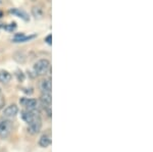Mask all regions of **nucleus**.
Listing matches in <instances>:
<instances>
[{
	"label": "nucleus",
	"instance_id": "obj_1",
	"mask_svg": "<svg viewBox=\"0 0 153 152\" xmlns=\"http://www.w3.org/2000/svg\"><path fill=\"white\" fill-rule=\"evenodd\" d=\"M49 70H50V61L46 58H42L34 65V72L38 76L46 75Z\"/></svg>",
	"mask_w": 153,
	"mask_h": 152
},
{
	"label": "nucleus",
	"instance_id": "obj_2",
	"mask_svg": "<svg viewBox=\"0 0 153 152\" xmlns=\"http://www.w3.org/2000/svg\"><path fill=\"white\" fill-rule=\"evenodd\" d=\"M12 131V124L8 119L0 121V138L7 139Z\"/></svg>",
	"mask_w": 153,
	"mask_h": 152
},
{
	"label": "nucleus",
	"instance_id": "obj_3",
	"mask_svg": "<svg viewBox=\"0 0 153 152\" xmlns=\"http://www.w3.org/2000/svg\"><path fill=\"white\" fill-rule=\"evenodd\" d=\"M21 104L25 107V109L27 110H31V111H34V110H38L39 107V102L37 101L34 98H22L19 100Z\"/></svg>",
	"mask_w": 153,
	"mask_h": 152
},
{
	"label": "nucleus",
	"instance_id": "obj_4",
	"mask_svg": "<svg viewBox=\"0 0 153 152\" xmlns=\"http://www.w3.org/2000/svg\"><path fill=\"white\" fill-rule=\"evenodd\" d=\"M21 116H22V119H23L24 121L29 125L30 122H32L34 119H36L37 117L40 116V114H39V112L37 111V110L31 111V110L24 109V110H22V111H21Z\"/></svg>",
	"mask_w": 153,
	"mask_h": 152
},
{
	"label": "nucleus",
	"instance_id": "obj_5",
	"mask_svg": "<svg viewBox=\"0 0 153 152\" xmlns=\"http://www.w3.org/2000/svg\"><path fill=\"white\" fill-rule=\"evenodd\" d=\"M41 128H42V119H41V117L39 116L29 124L28 132H29V134H31V135H37L40 133Z\"/></svg>",
	"mask_w": 153,
	"mask_h": 152
},
{
	"label": "nucleus",
	"instance_id": "obj_6",
	"mask_svg": "<svg viewBox=\"0 0 153 152\" xmlns=\"http://www.w3.org/2000/svg\"><path fill=\"white\" fill-rule=\"evenodd\" d=\"M18 113H19V107L16 104H11L3 109V116L8 117V119H12V117L16 116Z\"/></svg>",
	"mask_w": 153,
	"mask_h": 152
},
{
	"label": "nucleus",
	"instance_id": "obj_7",
	"mask_svg": "<svg viewBox=\"0 0 153 152\" xmlns=\"http://www.w3.org/2000/svg\"><path fill=\"white\" fill-rule=\"evenodd\" d=\"M41 103L43 105L44 109H49L51 108V103H52V96H51V93H45L43 92L40 97Z\"/></svg>",
	"mask_w": 153,
	"mask_h": 152
},
{
	"label": "nucleus",
	"instance_id": "obj_8",
	"mask_svg": "<svg viewBox=\"0 0 153 152\" xmlns=\"http://www.w3.org/2000/svg\"><path fill=\"white\" fill-rule=\"evenodd\" d=\"M36 38V35H31V36H26L25 34H16L14 35V38L12 39V42L13 43H24V42H28V41L32 40V39Z\"/></svg>",
	"mask_w": 153,
	"mask_h": 152
},
{
	"label": "nucleus",
	"instance_id": "obj_9",
	"mask_svg": "<svg viewBox=\"0 0 153 152\" xmlns=\"http://www.w3.org/2000/svg\"><path fill=\"white\" fill-rule=\"evenodd\" d=\"M40 89L42 90V92H45V93H51V90H52V85H51V80H50V79L42 80L41 82H40Z\"/></svg>",
	"mask_w": 153,
	"mask_h": 152
},
{
	"label": "nucleus",
	"instance_id": "obj_10",
	"mask_svg": "<svg viewBox=\"0 0 153 152\" xmlns=\"http://www.w3.org/2000/svg\"><path fill=\"white\" fill-rule=\"evenodd\" d=\"M51 144V137L50 135L48 134H44L42 135L39 139V146L40 147H43V148H46V147L50 146Z\"/></svg>",
	"mask_w": 153,
	"mask_h": 152
},
{
	"label": "nucleus",
	"instance_id": "obj_11",
	"mask_svg": "<svg viewBox=\"0 0 153 152\" xmlns=\"http://www.w3.org/2000/svg\"><path fill=\"white\" fill-rule=\"evenodd\" d=\"M9 12H10L11 14H13V16L21 18L22 19H24V21H26V22L29 21V16L24 10H22V9H19V8H11L10 10H9Z\"/></svg>",
	"mask_w": 153,
	"mask_h": 152
},
{
	"label": "nucleus",
	"instance_id": "obj_12",
	"mask_svg": "<svg viewBox=\"0 0 153 152\" xmlns=\"http://www.w3.org/2000/svg\"><path fill=\"white\" fill-rule=\"evenodd\" d=\"M11 73L7 70H0V83L2 84H8L11 81Z\"/></svg>",
	"mask_w": 153,
	"mask_h": 152
},
{
	"label": "nucleus",
	"instance_id": "obj_13",
	"mask_svg": "<svg viewBox=\"0 0 153 152\" xmlns=\"http://www.w3.org/2000/svg\"><path fill=\"white\" fill-rule=\"evenodd\" d=\"M32 16L36 19H40L43 18L44 10L41 6H33L32 7Z\"/></svg>",
	"mask_w": 153,
	"mask_h": 152
},
{
	"label": "nucleus",
	"instance_id": "obj_14",
	"mask_svg": "<svg viewBox=\"0 0 153 152\" xmlns=\"http://www.w3.org/2000/svg\"><path fill=\"white\" fill-rule=\"evenodd\" d=\"M16 79H18L19 82H24L25 81V73L22 72V70H16Z\"/></svg>",
	"mask_w": 153,
	"mask_h": 152
},
{
	"label": "nucleus",
	"instance_id": "obj_15",
	"mask_svg": "<svg viewBox=\"0 0 153 152\" xmlns=\"http://www.w3.org/2000/svg\"><path fill=\"white\" fill-rule=\"evenodd\" d=\"M3 28H4V30H6V31H8V32H13L16 29V23H12L10 24L4 26Z\"/></svg>",
	"mask_w": 153,
	"mask_h": 152
},
{
	"label": "nucleus",
	"instance_id": "obj_16",
	"mask_svg": "<svg viewBox=\"0 0 153 152\" xmlns=\"http://www.w3.org/2000/svg\"><path fill=\"white\" fill-rule=\"evenodd\" d=\"M45 42L50 46L52 45V35H51V34H49V35L45 38Z\"/></svg>",
	"mask_w": 153,
	"mask_h": 152
},
{
	"label": "nucleus",
	"instance_id": "obj_17",
	"mask_svg": "<svg viewBox=\"0 0 153 152\" xmlns=\"http://www.w3.org/2000/svg\"><path fill=\"white\" fill-rule=\"evenodd\" d=\"M4 105H5V99H4V97L2 96V94L0 93V109L3 108Z\"/></svg>",
	"mask_w": 153,
	"mask_h": 152
},
{
	"label": "nucleus",
	"instance_id": "obj_18",
	"mask_svg": "<svg viewBox=\"0 0 153 152\" xmlns=\"http://www.w3.org/2000/svg\"><path fill=\"white\" fill-rule=\"evenodd\" d=\"M3 16V13H2V11H1V10H0V18H1V16Z\"/></svg>",
	"mask_w": 153,
	"mask_h": 152
},
{
	"label": "nucleus",
	"instance_id": "obj_19",
	"mask_svg": "<svg viewBox=\"0 0 153 152\" xmlns=\"http://www.w3.org/2000/svg\"><path fill=\"white\" fill-rule=\"evenodd\" d=\"M31 1H36V0H31Z\"/></svg>",
	"mask_w": 153,
	"mask_h": 152
},
{
	"label": "nucleus",
	"instance_id": "obj_20",
	"mask_svg": "<svg viewBox=\"0 0 153 152\" xmlns=\"http://www.w3.org/2000/svg\"><path fill=\"white\" fill-rule=\"evenodd\" d=\"M0 93H1V90H0Z\"/></svg>",
	"mask_w": 153,
	"mask_h": 152
},
{
	"label": "nucleus",
	"instance_id": "obj_21",
	"mask_svg": "<svg viewBox=\"0 0 153 152\" xmlns=\"http://www.w3.org/2000/svg\"><path fill=\"white\" fill-rule=\"evenodd\" d=\"M0 3H1V1H0Z\"/></svg>",
	"mask_w": 153,
	"mask_h": 152
}]
</instances>
